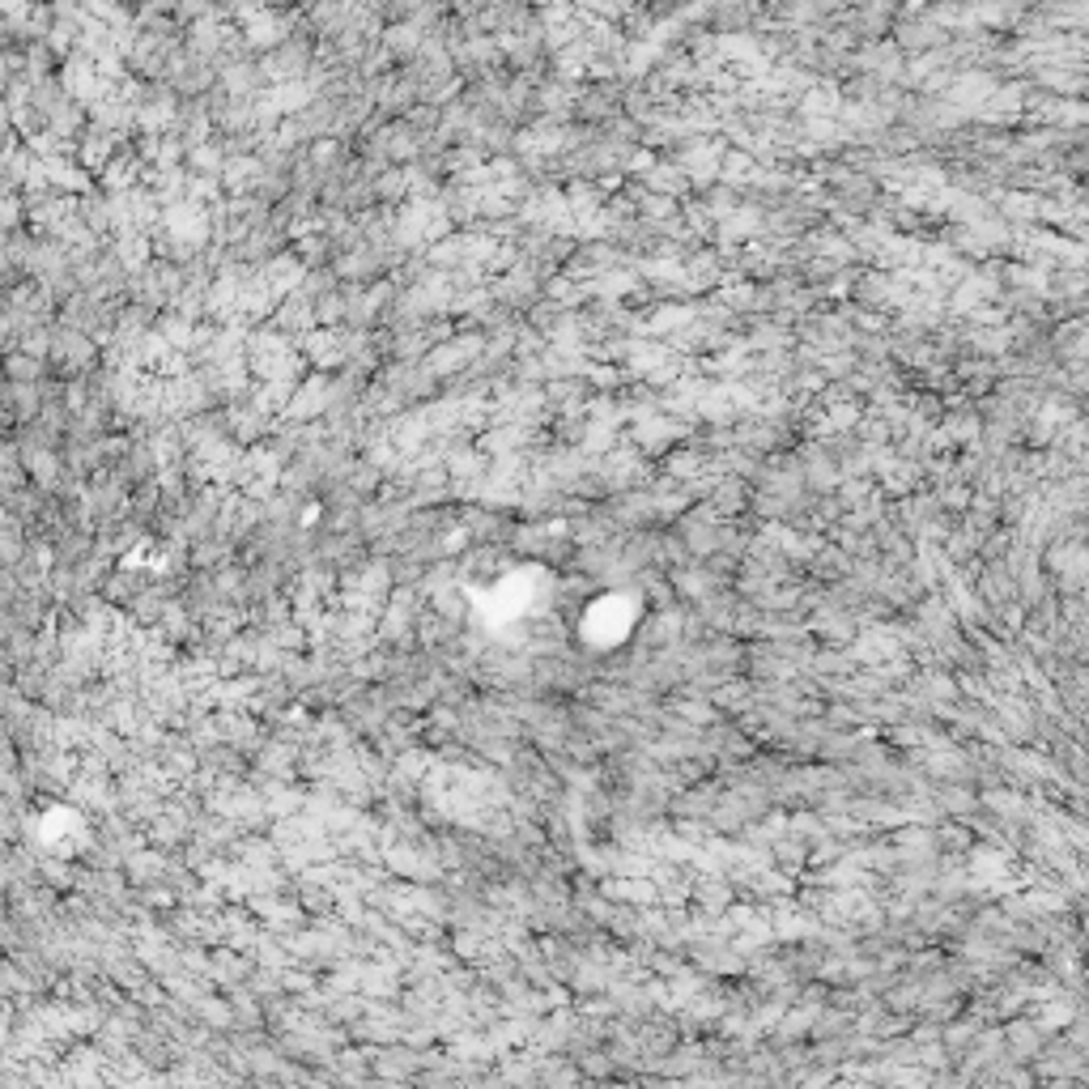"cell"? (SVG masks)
Listing matches in <instances>:
<instances>
[{
  "mask_svg": "<svg viewBox=\"0 0 1089 1089\" xmlns=\"http://www.w3.org/2000/svg\"><path fill=\"white\" fill-rule=\"evenodd\" d=\"M94 362H98V341L90 332L69 328V324L51 328V341H47V366L51 371H60L65 379H85L94 371Z\"/></svg>",
  "mask_w": 1089,
  "mask_h": 1089,
  "instance_id": "obj_1",
  "label": "cell"
},
{
  "mask_svg": "<svg viewBox=\"0 0 1089 1089\" xmlns=\"http://www.w3.org/2000/svg\"><path fill=\"white\" fill-rule=\"evenodd\" d=\"M0 371H4L9 384H39L51 366H47V358H39V353L9 350V353H0Z\"/></svg>",
  "mask_w": 1089,
  "mask_h": 1089,
  "instance_id": "obj_2",
  "label": "cell"
}]
</instances>
